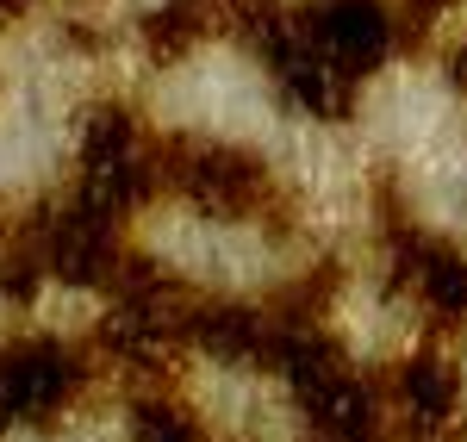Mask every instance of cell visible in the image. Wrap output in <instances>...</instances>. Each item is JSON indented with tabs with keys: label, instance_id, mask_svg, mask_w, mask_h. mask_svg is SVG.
Here are the masks:
<instances>
[{
	"label": "cell",
	"instance_id": "6da1fadb",
	"mask_svg": "<svg viewBox=\"0 0 467 442\" xmlns=\"http://www.w3.org/2000/svg\"><path fill=\"white\" fill-rule=\"evenodd\" d=\"M162 193L181 200L193 219L250 224L262 237H293V193L275 162L250 144L224 138H162Z\"/></svg>",
	"mask_w": 467,
	"mask_h": 442
},
{
	"label": "cell",
	"instance_id": "7a4b0ae2",
	"mask_svg": "<svg viewBox=\"0 0 467 442\" xmlns=\"http://www.w3.org/2000/svg\"><path fill=\"white\" fill-rule=\"evenodd\" d=\"M88 349H75L63 336H19V343H0V430L6 424H63L81 399H88V380H94Z\"/></svg>",
	"mask_w": 467,
	"mask_h": 442
},
{
	"label": "cell",
	"instance_id": "3957f363",
	"mask_svg": "<svg viewBox=\"0 0 467 442\" xmlns=\"http://www.w3.org/2000/svg\"><path fill=\"white\" fill-rule=\"evenodd\" d=\"M299 32L337 69L368 81L399 44V6L393 0H299Z\"/></svg>",
	"mask_w": 467,
	"mask_h": 442
},
{
	"label": "cell",
	"instance_id": "277c9868",
	"mask_svg": "<svg viewBox=\"0 0 467 442\" xmlns=\"http://www.w3.org/2000/svg\"><path fill=\"white\" fill-rule=\"evenodd\" d=\"M213 37H224V0H156L144 19H138L144 63H156V69L187 63Z\"/></svg>",
	"mask_w": 467,
	"mask_h": 442
},
{
	"label": "cell",
	"instance_id": "5b68a950",
	"mask_svg": "<svg viewBox=\"0 0 467 442\" xmlns=\"http://www.w3.org/2000/svg\"><path fill=\"white\" fill-rule=\"evenodd\" d=\"M125 442H213L200 411L175 399L169 386H138L131 393V437Z\"/></svg>",
	"mask_w": 467,
	"mask_h": 442
},
{
	"label": "cell",
	"instance_id": "8992f818",
	"mask_svg": "<svg viewBox=\"0 0 467 442\" xmlns=\"http://www.w3.org/2000/svg\"><path fill=\"white\" fill-rule=\"evenodd\" d=\"M32 6H37V0H0V32H6V26H19Z\"/></svg>",
	"mask_w": 467,
	"mask_h": 442
},
{
	"label": "cell",
	"instance_id": "52a82bcc",
	"mask_svg": "<svg viewBox=\"0 0 467 442\" xmlns=\"http://www.w3.org/2000/svg\"><path fill=\"white\" fill-rule=\"evenodd\" d=\"M75 6H100V0H75Z\"/></svg>",
	"mask_w": 467,
	"mask_h": 442
}]
</instances>
